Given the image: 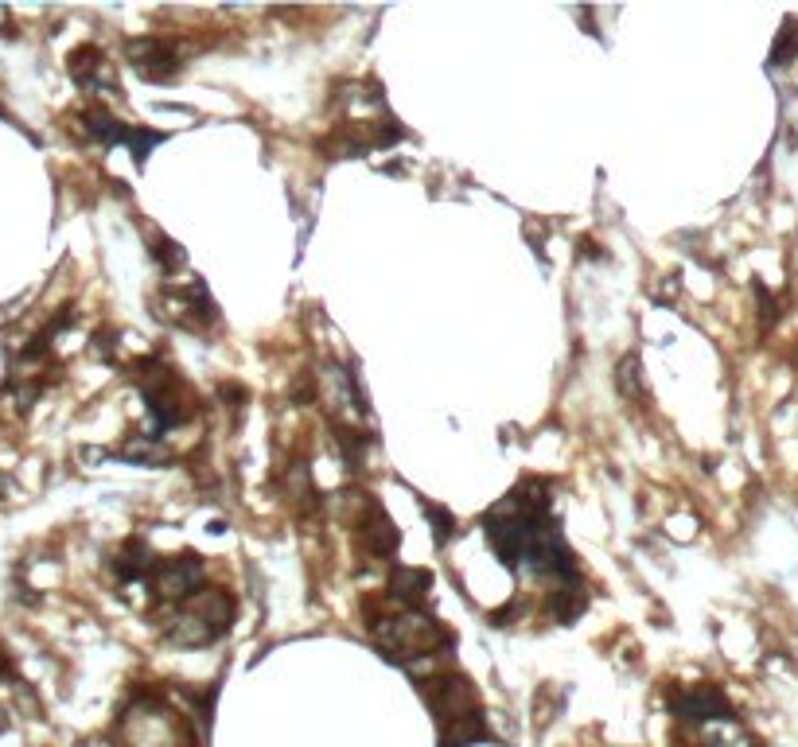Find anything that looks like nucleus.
I'll return each mask as SVG.
<instances>
[{
	"label": "nucleus",
	"mask_w": 798,
	"mask_h": 747,
	"mask_svg": "<svg viewBox=\"0 0 798 747\" xmlns=\"http://www.w3.org/2000/svg\"><path fill=\"white\" fill-rule=\"evenodd\" d=\"M199 580H203V565L195 557H183V561L172 557V561L156 565V592L168 596V600H187Z\"/></svg>",
	"instance_id": "f257e3e1"
},
{
	"label": "nucleus",
	"mask_w": 798,
	"mask_h": 747,
	"mask_svg": "<svg viewBox=\"0 0 798 747\" xmlns=\"http://www.w3.org/2000/svg\"><path fill=\"white\" fill-rule=\"evenodd\" d=\"M674 709L682 712V720H713V716H725L728 705L717 689H693L674 701Z\"/></svg>",
	"instance_id": "f03ea898"
},
{
	"label": "nucleus",
	"mask_w": 798,
	"mask_h": 747,
	"mask_svg": "<svg viewBox=\"0 0 798 747\" xmlns=\"http://www.w3.org/2000/svg\"><path fill=\"white\" fill-rule=\"evenodd\" d=\"M429 584H433V576H429L425 569H398L394 572V596L405 600V604H421L425 592H429Z\"/></svg>",
	"instance_id": "7ed1b4c3"
}]
</instances>
